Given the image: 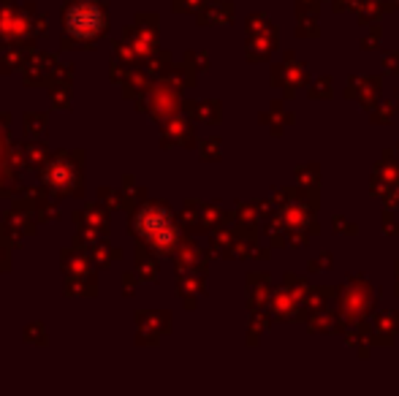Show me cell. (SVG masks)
<instances>
[{"instance_id": "2", "label": "cell", "mask_w": 399, "mask_h": 396, "mask_svg": "<svg viewBox=\"0 0 399 396\" xmlns=\"http://www.w3.org/2000/svg\"><path fill=\"white\" fill-rule=\"evenodd\" d=\"M141 231L144 233H150L155 242H160V247H166V242H174V231H171V223L169 217L163 212H158V209H150V212L141 214Z\"/></svg>"}, {"instance_id": "1", "label": "cell", "mask_w": 399, "mask_h": 396, "mask_svg": "<svg viewBox=\"0 0 399 396\" xmlns=\"http://www.w3.org/2000/svg\"><path fill=\"white\" fill-rule=\"evenodd\" d=\"M65 28L71 35L90 41L95 35H101L106 28V16L101 11V6L95 0H77L68 11H65Z\"/></svg>"}]
</instances>
